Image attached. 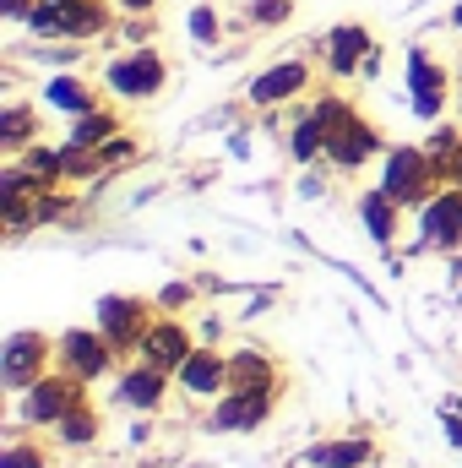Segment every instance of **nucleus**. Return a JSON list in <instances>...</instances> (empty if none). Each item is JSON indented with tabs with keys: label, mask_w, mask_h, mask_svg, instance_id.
<instances>
[{
	"label": "nucleus",
	"mask_w": 462,
	"mask_h": 468,
	"mask_svg": "<svg viewBox=\"0 0 462 468\" xmlns=\"http://www.w3.org/2000/svg\"><path fill=\"white\" fill-rule=\"evenodd\" d=\"M321 115H327V158H332L338 169H359V164L381 147V142H375V131L353 115V110H343L338 99H327V104H321Z\"/></svg>",
	"instance_id": "1"
},
{
	"label": "nucleus",
	"mask_w": 462,
	"mask_h": 468,
	"mask_svg": "<svg viewBox=\"0 0 462 468\" xmlns=\"http://www.w3.org/2000/svg\"><path fill=\"white\" fill-rule=\"evenodd\" d=\"M27 27L44 33V38H60V33L93 38L104 27V5H93V0H38L33 16H27Z\"/></svg>",
	"instance_id": "2"
},
{
	"label": "nucleus",
	"mask_w": 462,
	"mask_h": 468,
	"mask_svg": "<svg viewBox=\"0 0 462 468\" xmlns=\"http://www.w3.org/2000/svg\"><path fill=\"white\" fill-rule=\"evenodd\" d=\"M77 387H82V381H71V376H38V381L22 392V420H27V425H60V420L82 403Z\"/></svg>",
	"instance_id": "3"
},
{
	"label": "nucleus",
	"mask_w": 462,
	"mask_h": 468,
	"mask_svg": "<svg viewBox=\"0 0 462 468\" xmlns=\"http://www.w3.org/2000/svg\"><path fill=\"white\" fill-rule=\"evenodd\" d=\"M430 169H436L430 153H419V147H392L381 191H386L392 202H425V191H430Z\"/></svg>",
	"instance_id": "4"
},
{
	"label": "nucleus",
	"mask_w": 462,
	"mask_h": 468,
	"mask_svg": "<svg viewBox=\"0 0 462 468\" xmlns=\"http://www.w3.org/2000/svg\"><path fill=\"white\" fill-rule=\"evenodd\" d=\"M115 365V344L104 338V333H66L60 338V370L71 376V381H99L104 370Z\"/></svg>",
	"instance_id": "5"
},
{
	"label": "nucleus",
	"mask_w": 462,
	"mask_h": 468,
	"mask_svg": "<svg viewBox=\"0 0 462 468\" xmlns=\"http://www.w3.org/2000/svg\"><path fill=\"white\" fill-rule=\"evenodd\" d=\"M44 359H49L44 333H11V338H5V359H0L5 387H11V392H27V387L44 376Z\"/></svg>",
	"instance_id": "6"
},
{
	"label": "nucleus",
	"mask_w": 462,
	"mask_h": 468,
	"mask_svg": "<svg viewBox=\"0 0 462 468\" xmlns=\"http://www.w3.org/2000/svg\"><path fill=\"white\" fill-rule=\"evenodd\" d=\"M147 305L142 300H131V294H110V300H99V333L115 344V349H131V344H142L147 338Z\"/></svg>",
	"instance_id": "7"
},
{
	"label": "nucleus",
	"mask_w": 462,
	"mask_h": 468,
	"mask_svg": "<svg viewBox=\"0 0 462 468\" xmlns=\"http://www.w3.org/2000/svg\"><path fill=\"white\" fill-rule=\"evenodd\" d=\"M136 349H142V359H147V365H158V370H180V365L196 354V344H191L185 322L163 316V322H152V327H147V338H142Z\"/></svg>",
	"instance_id": "8"
},
{
	"label": "nucleus",
	"mask_w": 462,
	"mask_h": 468,
	"mask_svg": "<svg viewBox=\"0 0 462 468\" xmlns=\"http://www.w3.org/2000/svg\"><path fill=\"white\" fill-rule=\"evenodd\" d=\"M272 414V392H250V387H229V398H218L213 409V431H256Z\"/></svg>",
	"instance_id": "9"
},
{
	"label": "nucleus",
	"mask_w": 462,
	"mask_h": 468,
	"mask_svg": "<svg viewBox=\"0 0 462 468\" xmlns=\"http://www.w3.org/2000/svg\"><path fill=\"white\" fill-rule=\"evenodd\" d=\"M110 88L125 93V99H147V93H158V88H163V60L147 55V49L120 55L115 66H110Z\"/></svg>",
	"instance_id": "10"
},
{
	"label": "nucleus",
	"mask_w": 462,
	"mask_h": 468,
	"mask_svg": "<svg viewBox=\"0 0 462 468\" xmlns=\"http://www.w3.org/2000/svg\"><path fill=\"white\" fill-rule=\"evenodd\" d=\"M174 376H180V387H185L191 398H218V392H229V359L218 349H196Z\"/></svg>",
	"instance_id": "11"
},
{
	"label": "nucleus",
	"mask_w": 462,
	"mask_h": 468,
	"mask_svg": "<svg viewBox=\"0 0 462 468\" xmlns=\"http://www.w3.org/2000/svg\"><path fill=\"white\" fill-rule=\"evenodd\" d=\"M408 88H414V110L425 120L441 115V104H446V71L425 55V49H414V60H408Z\"/></svg>",
	"instance_id": "12"
},
{
	"label": "nucleus",
	"mask_w": 462,
	"mask_h": 468,
	"mask_svg": "<svg viewBox=\"0 0 462 468\" xmlns=\"http://www.w3.org/2000/svg\"><path fill=\"white\" fill-rule=\"evenodd\" d=\"M425 239L430 245H462V186L441 191L436 202H425Z\"/></svg>",
	"instance_id": "13"
},
{
	"label": "nucleus",
	"mask_w": 462,
	"mask_h": 468,
	"mask_svg": "<svg viewBox=\"0 0 462 468\" xmlns=\"http://www.w3.org/2000/svg\"><path fill=\"white\" fill-rule=\"evenodd\" d=\"M305 82H310L305 60H283V66H272V71H261V77L250 82V99H256V104H278V99L299 93Z\"/></svg>",
	"instance_id": "14"
},
{
	"label": "nucleus",
	"mask_w": 462,
	"mask_h": 468,
	"mask_svg": "<svg viewBox=\"0 0 462 468\" xmlns=\"http://www.w3.org/2000/svg\"><path fill=\"white\" fill-rule=\"evenodd\" d=\"M163 381H169V370L136 365V370L120 376V403H131V409H158V403H163Z\"/></svg>",
	"instance_id": "15"
},
{
	"label": "nucleus",
	"mask_w": 462,
	"mask_h": 468,
	"mask_svg": "<svg viewBox=\"0 0 462 468\" xmlns=\"http://www.w3.org/2000/svg\"><path fill=\"white\" fill-rule=\"evenodd\" d=\"M370 441L364 436H353V441H321V447H310V463L316 468H359V463H370Z\"/></svg>",
	"instance_id": "16"
},
{
	"label": "nucleus",
	"mask_w": 462,
	"mask_h": 468,
	"mask_svg": "<svg viewBox=\"0 0 462 468\" xmlns=\"http://www.w3.org/2000/svg\"><path fill=\"white\" fill-rule=\"evenodd\" d=\"M229 387H250V392H272V359L256 349L229 359Z\"/></svg>",
	"instance_id": "17"
},
{
	"label": "nucleus",
	"mask_w": 462,
	"mask_h": 468,
	"mask_svg": "<svg viewBox=\"0 0 462 468\" xmlns=\"http://www.w3.org/2000/svg\"><path fill=\"white\" fill-rule=\"evenodd\" d=\"M359 213H364V229L375 234L381 245H392V234H397V202H392L386 191H370V197L359 202Z\"/></svg>",
	"instance_id": "18"
},
{
	"label": "nucleus",
	"mask_w": 462,
	"mask_h": 468,
	"mask_svg": "<svg viewBox=\"0 0 462 468\" xmlns=\"http://www.w3.org/2000/svg\"><path fill=\"white\" fill-rule=\"evenodd\" d=\"M364 49H370V38H364V27H353V22H343L338 33H332V71H353L359 60H364Z\"/></svg>",
	"instance_id": "19"
},
{
	"label": "nucleus",
	"mask_w": 462,
	"mask_h": 468,
	"mask_svg": "<svg viewBox=\"0 0 462 468\" xmlns=\"http://www.w3.org/2000/svg\"><path fill=\"white\" fill-rule=\"evenodd\" d=\"M55 431H60V441H66V447H88V441L99 436V414H93L88 403H77V409H71Z\"/></svg>",
	"instance_id": "20"
},
{
	"label": "nucleus",
	"mask_w": 462,
	"mask_h": 468,
	"mask_svg": "<svg viewBox=\"0 0 462 468\" xmlns=\"http://www.w3.org/2000/svg\"><path fill=\"white\" fill-rule=\"evenodd\" d=\"M316 153H327V115H321V110L294 131V158H299V164H310Z\"/></svg>",
	"instance_id": "21"
},
{
	"label": "nucleus",
	"mask_w": 462,
	"mask_h": 468,
	"mask_svg": "<svg viewBox=\"0 0 462 468\" xmlns=\"http://www.w3.org/2000/svg\"><path fill=\"white\" fill-rule=\"evenodd\" d=\"M22 169H27L33 180H60V175H66V158L49 153V147H33V153L22 158Z\"/></svg>",
	"instance_id": "22"
},
{
	"label": "nucleus",
	"mask_w": 462,
	"mask_h": 468,
	"mask_svg": "<svg viewBox=\"0 0 462 468\" xmlns=\"http://www.w3.org/2000/svg\"><path fill=\"white\" fill-rule=\"evenodd\" d=\"M110 131H115V120L99 115V110H82V120H77V142H88V147H104Z\"/></svg>",
	"instance_id": "23"
},
{
	"label": "nucleus",
	"mask_w": 462,
	"mask_h": 468,
	"mask_svg": "<svg viewBox=\"0 0 462 468\" xmlns=\"http://www.w3.org/2000/svg\"><path fill=\"white\" fill-rule=\"evenodd\" d=\"M44 99H49V104H60V110H77V115L88 110V88H82V82H71V77L49 82V93H44Z\"/></svg>",
	"instance_id": "24"
},
{
	"label": "nucleus",
	"mask_w": 462,
	"mask_h": 468,
	"mask_svg": "<svg viewBox=\"0 0 462 468\" xmlns=\"http://www.w3.org/2000/svg\"><path fill=\"white\" fill-rule=\"evenodd\" d=\"M27 131H33V115H27V110H11V115L0 120V147L16 153V147L27 142Z\"/></svg>",
	"instance_id": "25"
},
{
	"label": "nucleus",
	"mask_w": 462,
	"mask_h": 468,
	"mask_svg": "<svg viewBox=\"0 0 462 468\" xmlns=\"http://www.w3.org/2000/svg\"><path fill=\"white\" fill-rule=\"evenodd\" d=\"M0 468H49V458H44V447H5V458H0Z\"/></svg>",
	"instance_id": "26"
},
{
	"label": "nucleus",
	"mask_w": 462,
	"mask_h": 468,
	"mask_svg": "<svg viewBox=\"0 0 462 468\" xmlns=\"http://www.w3.org/2000/svg\"><path fill=\"white\" fill-rule=\"evenodd\" d=\"M99 153H104V164H115V158H125V153H136V147H131L125 136H110V142H104Z\"/></svg>",
	"instance_id": "27"
},
{
	"label": "nucleus",
	"mask_w": 462,
	"mask_h": 468,
	"mask_svg": "<svg viewBox=\"0 0 462 468\" xmlns=\"http://www.w3.org/2000/svg\"><path fill=\"white\" fill-rule=\"evenodd\" d=\"M191 27H196V38H202V44H207V38L218 33V27H213V11H207V5H202V11L191 16Z\"/></svg>",
	"instance_id": "28"
},
{
	"label": "nucleus",
	"mask_w": 462,
	"mask_h": 468,
	"mask_svg": "<svg viewBox=\"0 0 462 468\" xmlns=\"http://www.w3.org/2000/svg\"><path fill=\"white\" fill-rule=\"evenodd\" d=\"M256 16H267V22H278V16H289V5H283V0H256Z\"/></svg>",
	"instance_id": "29"
},
{
	"label": "nucleus",
	"mask_w": 462,
	"mask_h": 468,
	"mask_svg": "<svg viewBox=\"0 0 462 468\" xmlns=\"http://www.w3.org/2000/svg\"><path fill=\"white\" fill-rule=\"evenodd\" d=\"M185 300H191V289H185V283H169V289H163V305H169V311H174V305H185Z\"/></svg>",
	"instance_id": "30"
},
{
	"label": "nucleus",
	"mask_w": 462,
	"mask_h": 468,
	"mask_svg": "<svg viewBox=\"0 0 462 468\" xmlns=\"http://www.w3.org/2000/svg\"><path fill=\"white\" fill-rule=\"evenodd\" d=\"M0 5H5V16H22V22L33 16V11H27V0H0Z\"/></svg>",
	"instance_id": "31"
},
{
	"label": "nucleus",
	"mask_w": 462,
	"mask_h": 468,
	"mask_svg": "<svg viewBox=\"0 0 462 468\" xmlns=\"http://www.w3.org/2000/svg\"><path fill=\"white\" fill-rule=\"evenodd\" d=\"M142 5H152V0H125V11H142Z\"/></svg>",
	"instance_id": "32"
},
{
	"label": "nucleus",
	"mask_w": 462,
	"mask_h": 468,
	"mask_svg": "<svg viewBox=\"0 0 462 468\" xmlns=\"http://www.w3.org/2000/svg\"><path fill=\"white\" fill-rule=\"evenodd\" d=\"M452 22H457V33H462V0H457V11H452Z\"/></svg>",
	"instance_id": "33"
}]
</instances>
